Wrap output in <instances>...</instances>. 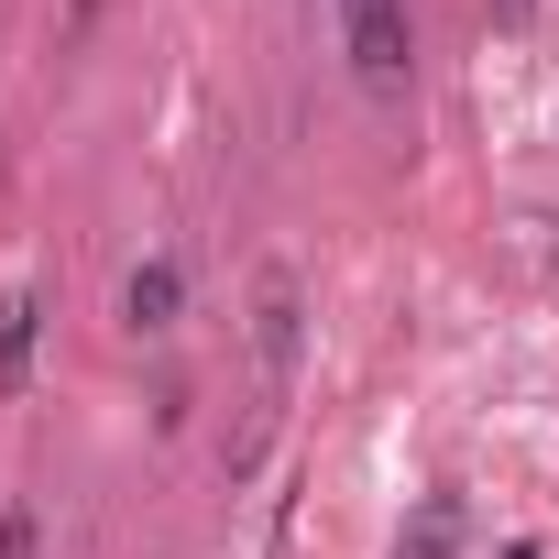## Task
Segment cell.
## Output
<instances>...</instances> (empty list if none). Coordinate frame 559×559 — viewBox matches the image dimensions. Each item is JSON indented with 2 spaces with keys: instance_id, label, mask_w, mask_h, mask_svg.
<instances>
[{
  "instance_id": "1",
  "label": "cell",
  "mask_w": 559,
  "mask_h": 559,
  "mask_svg": "<svg viewBox=\"0 0 559 559\" xmlns=\"http://www.w3.org/2000/svg\"><path fill=\"white\" fill-rule=\"evenodd\" d=\"M286 384H297V274H286V263H263V286H252V417H241V439H230V472L263 461Z\"/></svg>"
},
{
  "instance_id": "2",
  "label": "cell",
  "mask_w": 559,
  "mask_h": 559,
  "mask_svg": "<svg viewBox=\"0 0 559 559\" xmlns=\"http://www.w3.org/2000/svg\"><path fill=\"white\" fill-rule=\"evenodd\" d=\"M330 12H341V56H352V78H362L373 99H406V78H417L406 0H330Z\"/></svg>"
},
{
  "instance_id": "3",
  "label": "cell",
  "mask_w": 559,
  "mask_h": 559,
  "mask_svg": "<svg viewBox=\"0 0 559 559\" xmlns=\"http://www.w3.org/2000/svg\"><path fill=\"white\" fill-rule=\"evenodd\" d=\"M34 352H45V297L12 286V297H0V406L34 384Z\"/></svg>"
},
{
  "instance_id": "4",
  "label": "cell",
  "mask_w": 559,
  "mask_h": 559,
  "mask_svg": "<svg viewBox=\"0 0 559 559\" xmlns=\"http://www.w3.org/2000/svg\"><path fill=\"white\" fill-rule=\"evenodd\" d=\"M176 297H187V274H176L165 252L121 274V319H132V330H176Z\"/></svg>"
},
{
  "instance_id": "5",
  "label": "cell",
  "mask_w": 559,
  "mask_h": 559,
  "mask_svg": "<svg viewBox=\"0 0 559 559\" xmlns=\"http://www.w3.org/2000/svg\"><path fill=\"white\" fill-rule=\"evenodd\" d=\"M450 548H461V504H450V493H428V515H417L406 559H450Z\"/></svg>"
},
{
  "instance_id": "6",
  "label": "cell",
  "mask_w": 559,
  "mask_h": 559,
  "mask_svg": "<svg viewBox=\"0 0 559 559\" xmlns=\"http://www.w3.org/2000/svg\"><path fill=\"white\" fill-rule=\"evenodd\" d=\"M0 559H34V515H23V504L0 515Z\"/></svg>"
},
{
  "instance_id": "7",
  "label": "cell",
  "mask_w": 559,
  "mask_h": 559,
  "mask_svg": "<svg viewBox=\"0 0 559 559\" xmlns=\"http://www.w3.org/2000/svg\"><path fill=\"white\" fill-rule=\"evenodd\" d=\"M504 12H526V0H504Z\"/></svg>"
}]
</instances>
